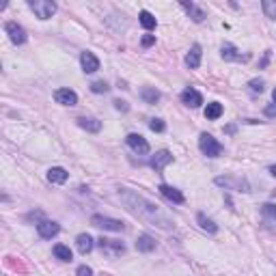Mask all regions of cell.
I'll use <instances>...</instances> for the list:
<instances>
[{"label":"cell","mask_w":276,"mask_h":276,"mask_svg":"<svg viewBox=\"0 0 276 276\" xmlns=\"http://www.w3.org/2000/svg\"><path fill=\"white\" fill-rule=\"evenodd\" d=\"M119 194H121V201L125 203L127 212H132L134 216L143 218V220H147V222H156L160 229H171L173 222L166 218V214L160 212L158 205L149 203L147 199H143V197H138L136 192H129L127 188H121Z\"/></svg>","instance_id":"cell-1"},{"label":"cell","mask_w":276,"mask_h":276,"mask_svg":"<svg viewBox=\"0 0 276 276\" xmlns=\"http://www.w3.org/2000/svg\"><path fill=\"white\" fill-rule=\"evenodd\" d=\"M97 246L101 250V255H106L108 259H117L121 255H125V244L121 239H112V237H99Z\"/></svg>","instance_id":"cell-2"},{"label":"cell","mask_w":276,"mask_h":276,"mask_svg":"<svg viewBox=\"0 0 276 276\" xmlns=\"http://www.w3.org/2000/svg\"><path fill=\"white\" fill-rule=\"evenodd\" d=\"M199 147L203 151V156H207V158H218V156L222 154V145L218 143L212 134H207V132H203L199 136Z\"/></svg>","instance_id":"cell-3"},{"label":"cell","mask_w":276,"mask_h":276,"mask_svg":"<svg viewBox=\"0 0 276 276\" xmlns=\"http://www.w3.org/2000/svg\"><path fill=\"white\" fill-rule=\"evenodd\" d=\"M28 7L39 20H50L56 13V3L52 0H28Z\"/></svg>","instance_id":"cell-4"},{"label":"cell","mask_w":276,"mask_h":276,"mask_svg":"<svg viewBox=\"0 0 276 276\" xmlns=\"http://www.w3.org/2000/svg\"><path fill=\"white\" fill-rule=\"evenodd\" d=\"M91 224H93V227H97V229H104V231H117V233L125 231V224H123L121 220L106 218V216H93L91 218Z\"/></svg>","instance_id":"cell-5"},{"label":"cell","mask_w":276,"mask_h":276,"mask_svg":"<svg viewBox=\"0 0 276 276\" xmlns=\"http://www.w3.org/2000/svg\"><path fill=\"white\" fill-rule=\"evenodd\" d=\"M5 33L9 35V39L16 43V46H24L26 39H28L26 31L18 24V22H7V24H5Z\"/></svg>","instance_id":"cell-6"},{"label":"cell","mask_w":276,"mask_h":276,"mask_svg":"<svg viewBox=\"0 0 276 276\" xmlns=\"http://www.w3.org/2000/svg\"><path fill=\"white\" fill-rule=\"evenodd\" d=\"M127 147L134 151V154L138 156H147L149 154V143H147V138L141 136V134H127Z\"/></svg>","instance_id":"cell-7"},{"label":"cell","mask_w":276,"mask_h":276,"mask_svg":"<svg viewBox=\"0 0 276 276\" xmlns=\"http://www.w3.org/2000/svg\"><path fill=\"white\" fill-rule=\"evenodd\" d=\"M173 162V154L171 151H166V149H162V151H156V156L151 158V169H154L156 173H162L164 171V166H169Z\"/></svg>","instance_id":"cell-8"},{"label":"cell","mask_w":276,"mask_h":276,"mask_svg":"<svg viewBox=\"0 0 276 276\" xmlns=\"http://www.w3.org/2000/svg\"><path fill=\"white\" fill-rule=\"evenodd\" d=\"M37 231L43 239H52L54 235H59L61 227H59V222H54V220H41V222H37Z\"/></svg>","instance_id":"cell-9"},{"label":"cell","mask_w":276,"mask_h":276,"mask_svg":"<svg viewBox=\"0 0 276 276\" xmlns=\"http://www.w3.org/2000/svg\"><path fill=\"white\" fill-rule=\"evenodd\" d=\"M181 101H184L186 106H190V108H199V106L203 104V95H201L197 89L188 86V89L181 91Z\"/></svg>","instance_id":"cell-10"},{"label":"cell","mask_w":276,"mask_h":276,"mask_svg":"<svg viewBox=\"0 0 276 276\" xmlns=\"http://www.w3.org/2000/svg\"><path fill=\"white\" fill-rule=\"evenodd\" d=\"M216 184L218 186H224V188H233V190L239 192H250L248 184L244 179H235V177H216Z\"/></svg>","instance_id":"cell-11"},{"label":"cell","mask_w":276,"mask_h":276,"mask_svg":"<svg viewBox=\"0 0 276 276\" xmlns=\"http://www.w3.org/2000/svg\"><path fill=\"white\" fill-rule=\"evenodd\" d=\"M54 99H56V104H61V106H76L78 104V95H76V91H71V89H59L54 93Z\"/></svg>","instance_id":"cell-12"},{"label":"cell","mask_w":276,"mask_h":276,"mask_svg":"<svg viewBox=\"0 0 276 276\" xmlns=\"http://www.w3.org/2000/svg\"><path fill=\"white\" fill-rule=\"evenodd\" d=\"M80 63H82L84 74H95L99 69V59L93 52H82L80 54Z\"/></svg>","instance_id":"cell-13"},{"label":"cell","mask_w":276,"mask_h":276,"mask_svg":"<svg viewBox=\"0 0 276 276\" xmlns=\"http://www.w3.org/2000/svg\"><path fill=\"white\" fill-rule=\"evenodd\" d=\"M220 52H222L224 61H248V54H242L235 46H231V43H222Z\"/></svg>","instance_id":"cell-14"},{"label":"cell","mask_w":276,"mask_h":276,"mask_svg":"<svg viewBox=\"0 0 276 276\" xmlns=\"http://www.w3.org/2000/svg\"><path fill=\"white\" fill-rule=\"evenodd\" d=\"M201 56H203V50L199 43H194V46L190 48V52L186 54V65L190 69H199L201 67Z\"/></svg>","instance_id":"cell-15"},{"label":"cell","mask_w":276,"mask_h":276,"mask_svg":"<svg viewBox=\"0 0 276 276\" xmlns=\"http://www.w3.org/2000/svg\"><path fill=\"white\" fill-rule=\"evenodd\" d=\"M76 246H78V250L82 252V255H89V252L95 248V239H93L89 233H80L76 237Z\"/></svg>","instance_id":"cell-16"},{"label":"cell","mask_w":276,"mask_h":276,"mask_svg":"<svg viewBox=\"0 0 276 276\" xmlns=\"http://www.w3.org/2000/svg\"><path fill=\"white\" fill-rule=\"evenodd\" d=\"M69 179V173L63 169V166H52V169L48 171V181L50 184H65V181Z\"/></svg>","instance_id":"cell-17"},{"label":"cell","mask_w":276,"mask_h":276,"mask_svg":"<svg viewBox=\"0 0 276 276\" xmlns=\"http://www.w3.org/2000/svg\"><path fill=\"white\" fill-rule=\"evenodd\" d=\"M158 190H160V194H162V197H166V199L173 201V203H177V205H179V203H184V194H181L177 188H173V186H169V184H162V186L158 188Z\"/></svg>","instance_id":"cell-18"},{"label":"cell","mask_w":276,"mask_h":276,"mask_svg":"<svg viewBox=\"0 0 276 276\" xmlns=\"http://www.w3.org/2000/svg\"><path fill=\"white\" fill-rule=\"evenodd\" d=\"M136 250H138V252H151V250H156V237H151L149 233L138 235V239H136Z\"/></svg>","instance_id":"cell-19"},{"label":"cell","mask_w":276,"mask_h":276,"mask_svg":"<svg viewBox=\"0 0 276 276\" xmlns=\"http://www.w3.org/2000/svg\"><path fill=\"white\" fill-rule=\"evenodd\" d=\"M181 7H184V9L188 11V16H190L194 22H203V20L207 18V16H205V11H203L201 7H197L194 3H181Z\"/></svg>","instance_id":"cell-20"},{"label":"cell","mask_w":276,"mask_h":276,"mask_svg":"<svg viewBox=\"0 0 276 276\" xmlns=\"http://www.w3.org/2000/svg\"><path fill=\"white\" fill-rule=\"evenodd\" d=\"M78 125L82 127V129H86V132H99L101 129V121H97V119H93V117H80L78 119Z\"/></svg>","instance_id":"cell-21"},{"label":"cell","mask_w":276,"mask_h":276,"mask_svg":"<svg viewBox=\"0 0 276 276\" xmlns=\"http://www.w3.org/2000/svg\"><path fill=\"white\" fill-rule=\"evenodd\" d=\"M138 22H141V26L145 28V31H154V28L158 26V20L154 18V13H149V11L138 13Z\"/></svg>","instance_id":"cell-22"},{"label":"cell","mask_w":276,"mask_h":276,"mask_svg":"<svg viewBox=\"0 0 276 276\" xmlns=\"http://www.w3.org/2000/svg\"><path fill=\"white\" fill-rule=\"evenodd\" d=\"M222 104H218V101H212V104H207V108H205V117L209 119V121H216V119H220L222 117Z\"/></svg>","instance_id":"cell-23"},{"label":"cell","mask_w":276,"mask_h":276,"mask_svg":"<svg viewBox=\"0 0 276 276\" xmlns=\"http://www.w3.org/2000/svg\"><path fill=\"white\" fill-rule=\"evenodd\" d=\"M197 220H199V224H201V229L203 231H207V233H218V227H216V222L214 220H209V218L205 216V214H199L197 216Z\"/></svg>","instance_id":"cell-24"},{"label":"cell","mask_w":276,"mask_h":276,"mask_svg":"<svg viewBox=\"0 0 276 276\" xmlns=\"http://www.w3.org/2000/svg\"><path fill=\"white\" fill-rule=\"evenodd\" d=\"M52 252H54V257L61 259V261H71V259H74V255H71V250H69V246H65V244H56Z\"/></svg>","instance_id":"cell-25"},{"label":"cell","mask_w":276,"mask_h":276,"mask_svg":"<svg viewBox=\"0 0 276 276\" xmlns=\"http://www.w3.org/2000/svg\"><path fill=\"white\" fill-rule=\"evenodd\" d=\"M141 95L145 99V104H156V101L160 99V91L154 89V86H145V89L141 91Z\"/></svg>","instance_id":"cell-26"},{"label":"cell","mask_w":276,"mask_h":276,"mask_svg":"<svg viewBox=\"0 0 276 276\" xmlns=\"http://www.w3.org/2000/svg\"><path fill=\"white\" fill-rule=\"evenodd\" d=\"M261 9H263L265 18L276 20V0H263V3H261Z\"/></svg>","instance_id":"cell-27"},{"label":"cell","mask_w":276,"mask_h":276,"mask_svg":"<svg viewBox=\"0 0 276 276\" xmlns=\"http://www.w3.org/2000/svg\"><path fill=\"white\" fill-rule=\"evenodd\" d=\"M261 214L265 218H270V220H276V205L274 203H265V205L261 207Z\"/></svg>","instance_id":"cell-28"},{"label":"cell","mask_w":276,"mask_h":276,"mask_svg":"<svg viewBox=\"0 0 276 276\" xmlns=\"http://www.w3.org/2000/svg\"><path fill=\"white\" fill-rule=\"evenodd\" d=\"M149 129H151V132H164V129H166V125H164V121L162 119H151L149 121Z\"/></svg>","instance_id":"cell-29"},{"label":"cell","mask_w":276,"mask_h":276,"mask_svg":"<svg viewBox=\"0 0 276 276\" xmlns=\"http://www.w3.org/2000/svg\"><path fill=\"white\" fill-rule=\"evenodd\" d=\"M248 86H250V91L252 93H263V80H250L248 82Z\"/></svg>","instance_id":"cell-30"},{"label":"cell","mask_w":276,"mask_h":276,"mask_svg":"<svg viewBox=\"0 0 276 276\" xmlns=\"http://www.w3.org/2000/svg\"><path fill=\"white\" fill-rule=\"evenodd\" d=\"M91 91L93 93H106L108 91V84L104 82V80H99V82H93L91 84Z\"/></svg>","instance_id":"cell-31"},{"label":"cell","mask_w":276,"mask_h":276,"mask_svg":"<svg viewBox=\"0 0 276 276\" xmlns=\"http://www.w3.org/2000/svg\"><path fill=\"white\" fill-rule=\"evenodd\" d=\"M154 43H156L154 35H145V37H143V48H149V46H154Z\"/></svg>","instance_id":"cell-32"},{"label":"cell","mask_w":276,"mask_h":276,"mask_svg":"<svg viewBox=\"0 0 276 276\" xmlns=\"http://www.w3.org/2000/svg\"><path fill=\"white\" fill-rule=\"evenodd\" d=\"M78 276H93V270L89 265H80L78 267Z\"/></svg>","instance_id":"cell-33"},{"label":"cell","mask_w":276,"mask_h":276,"mask_svg":"<svg viewBox=\"0 0 276 276\" xmlns=\"http://www.w3.org/2000/svg\"><path fill=\"white\" fill-rule=\"evenodd\" d=\"M114 108H117V110H127V104H125V101H121V99H117V101H114Z\"/></svg>","instance_id":"cell-34"},{"label":"cell","mask_w":276,"mask_h":276,"mask_svg":"<svg viewBox=\"0 0 276 276\" xmlns=\"http://www.w3.org/2000/svg\"><path fill=\"white\" fill-rule=\"evenodd\" d=\"M274 112H276V108H274V106H267V108H265V114H270V117H272Z\"/></svg>","instance_id":"cell-35"},{"label":"cell","mask_w":276,"mask_h":276,"mask_svg":"<svg viewBox=\"0 0 276 276\" xmlns=\"http://www.w3.org/2000/svg\"><path fill=\"white\" fill-rule=\"evenodd\" d=\"M270 173H272V175L276 177V169H274V166H272V169H270Z\"/></svg>","instance_id":"cell-36"},{"label":"cell","mask_w":276,"mask_h":276,"mask_svg":"<svg viewBox=\"0 0 276 276\" xmlns=\"http://www.w3.org/2000/svg\"><path fill=\"white\" fill-rule=\"evenodd\" d=\"M272 97H274V101H276V89H274V91H272Z\"/></svg>","instance_id":"cell-37"}]
</instances>
